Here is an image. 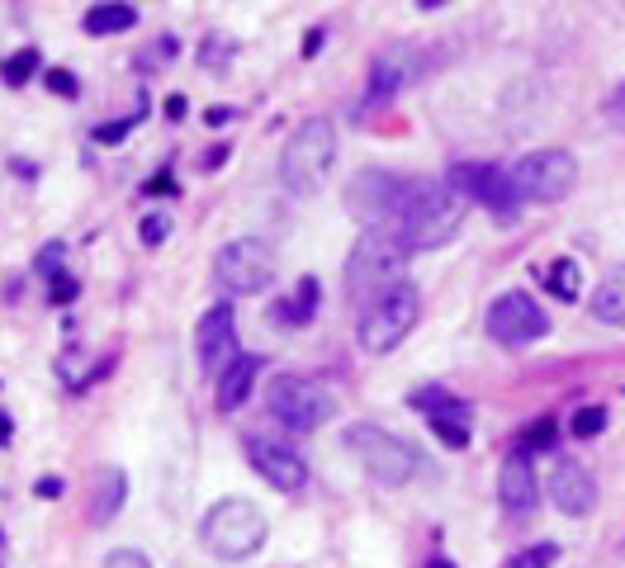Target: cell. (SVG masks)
Segmentation results:
<instances>
[{"label":"cell","instance_id":"obj_14","mask_svg":"<svg viewBox=\"0 0 625 568\" xmlns=\"http://www.w3.org/2000/svg\"><path fill=\"white\" fill-rule=\"evenodd\" d=\"M195 351L199 365L209 374H218L228 360L237 355V322H233V303H214L195 327Z\"/></svg>","mask_w":625,"mask_h":568},{"label":"cell","instance_id":"obj_30","mask_svg":"<svg viewBox=\"0 0 625 568\" xmlns=\"http://www.w3.org/2000/svg\"><path fill=\"white\" fill-rule=\"evenodd\" d=\"M43 86L53 90V95H62V100H76V90H81V81H76V71L53 67V71H43Z\"/></svg>","mask_w":625,"mask_h":568},{"label":"cell","instance_id":"obj_44","mask_svg":"<svg viewBox=\"0 0 625 568\" xmlns=\"http://www.w3.org/2000/svg\"><path fill=\"white\" fill-rule=\"evenodd\" d=\"M417 5H422V10H436V5H446V0H417Z\"/></svg>","mask_w":625,"mask_h":568},{"label":"cell","instance_id":"obj_3","mask_svg":"<svg viewBox=\"0 0 625 568\" xmlns=\"http://www.w3.org/2000/svg\"><path fill=\"white\" fill-rule=\"evenodd\" d=\"M332 161H337V128H332V119L313 114V119H304L285 138L280 180L294 195H318L322 185H327V176H332Z\"/></svg>","mask_w":625,"mask_h":568},{"label":"cell","instance_id":"obj_28","mask_svg":"<svg viewBox=\"0 0 625 568\" xmlns=\"http://www.w3.org/2000/svg\"><path fill=\"white\" fill-rule=\"evenodd\" d=\"M559 564V545H550V540H540V545H531V550L512 554L502 568H554Z\"/></svg>","mask_w":625,"mask_h":568},{"label":"cell","instance_id":"obj_42","mask_svg":"<svg viewBox=\"0 0 625 568\" xmlns=\"http://www.w3.org/2000/svg\"><path fill=\"white\" fill-rule=\"evenodd\" d=\"M10 436H15V422H10V417L0 412V445H10Z\"/></svg>","mask_w":625,"mask_h":568},{"label":"cell","instance_id":"obj_21","mask_svg":"<svg viewBox=\"0 0 625 568\" xmlns=\"http://www.w3.org/2000/svg\"><path fill=\"white\" fill-rule=\"evenodd\" d=\"M133 19H138V10L124 5V0H114V5H95L81 29H86L90 38H105V34H124V29H133Z\"/></svg>","mask_w":625,"mask_h":568},{"label":"cell","instance_id":"obj_11","mask_svg":"<svg viewBox=\"0 0 625 568\" xmlns=\"http://www.w3.org/2000/svg\"><path fill=\"white\" fill-rule=\"evenodd\" d=\"M446 185L460 199H474V204L502 213V218H512V213L521 209V195H517V185H512V171H502V166L460 161V166H450L446 171Z\"/></svg>","mask_w":625,"mask_h":568},{"label":"cell","instance_id":"obj_6","mask_svg":"<svg viewBox=\"0 0 625 568\" xmlns=\"http://www.w3.org/2000/svg\"><path fill=\"white\" fill-rule=\"evenodd\" d=\"M266 412L275 422L285 426V431H318L327 417H332V393L322 389L313 374H275L266 384Z\"/></svg>","mask_w":625,"mask_h":568},{"label":"cell","instance_id":"obj_23","mask_svg":"<svg viewBox=\"0 0 625 568\" xmlns=\"http://www.w3.org/2000/svg\"><path fill=\"white\" fill-rule=\"evenodd\" d=\"M545 284H550V294L559 303H578V294H583V270H578L573 256H559V261H550V270H545Z\"/></svg>","mask_w":625,"mask_h":568},{"label":"cell","instance_id":"obj_40","mask_svg":"<svg viewBox=\"0 0 625 568\" xmlns=\"http://www.w3.org/2000/svg\"><path fill=\"white\" fill-rule=\"evenodd\" d=\"M228 119H233V109H209V114H204V124H209V128H218V124H228Z\"/></svg>","mask_w":625,"mask_h":568},{"label":"cell","instance_id":"obj_26","mask_svg":"<svg viewBox=\"0 0 625 568\" xmlns=\"http://www.w3.org/2000/svg\"><path fill=\"white\" fill-rule=\"evenodd\" d=\"M228 62H233V38L228 34L204 38V48H199V67L204 71H228Z\"/></svg>","mask_w":625,"mask_h":568},{"label":"cell","instance_id":"obj_41","mask_svg":"<svg viewBox=\"0 0 625 568\" xmlns=\"http://www.w3.org/2000/svg\"><path fill=\"white\" fill-rule=\"evenodd\" d=\"M62 493V479H38V497H57Z\"/></svg>","mask_w":625,"mask_h":568},{"label":"cell","instance_id":"obj_15","mask_svg":"<svg viewBox=\"0 0 625 568\" xmlns=\"http://www.w3.org/2000/svg\"><path fill=\"white\" fill-rule=\"evenodd\" d=\"M550 502L564 516H588L597 507V479L588 474V464L559 455L550 469Z\"/></svg>","mask_w":625,"mask_h":568},{"label":"cell","instance_id":"obj_27","mask_svg":"<svg viewBox=\"0 0 625 568\" xmlns=\"http://www.w3.org/2000/svg\"><path fill=\"white\" fill-rule=\"evenodd\" d=\"M431 422V436L441 445H450V450H465L469 445V422L465 417H427Z\"/></svg>","mask_w":625,"mask_h":568},{"label":"cell","instance_id":"obj_39","mask_svg":"<svg viewBox=\"0 0 625 568\" xmlns=\"http://www.w3.org/2000/svg\"><path fill=\"white\" fill-rule=\"evenodd\" d=\"M185 114H190L185 95H171V100H166V119H185Z\"/></svg>","mask_w":625,"mask_h":568},{"label":"cell","instance_id":"obj_25","mask_svg":"<svg viewBox=\"0 0 625 568\" xmlns=\"http://www.w3.org/2000/svg\"><path fill=\"white\" fill-rule=\"evenodd\" d=\"M34 71H38V53L34 48H19V53H10L5 62H0V81H5L10 90H19V86L34 81Z\"/></svg>","mask_w":625,"mask_h":568},{"label":"cell","instance_id":"obj_33","mask_svg":"<svg viewBox=\"0 0 625 568\" xmlns=\"http://www.w3.org/2000/svg\"><path fill=\"white\" fill-rule=\"evenodd\" d=\"M166 232H171V218H166V213H147L143 218V247H157Z\"/></svg>","mask_w":625,"mask_h":568},{"label":"cell","instance_id":"obj_12","mask_svg":"<svg viewBox=\"0 0 625 568\" xmlns=\"http://www.w3.org/2000/svg\"><path fill=\"white\" fill-rule=\"evenodd\" d=\"M247 460L256 464V474L275 488V493H299L308 483V464L304 455L294 450L289 441H280V436H266V431H251L247 441Z\"/></svg>","mask_w":625,"mask_h":568},{"label":"cell","instance_id":"obj_9","mask_svg":"<svg viewBox=\"0 0 625 568\" xmlns=\"http://www.w3.org/2000/svg\"><path fill=\"white\" fill-rule=\"evenodd\" d=\"M218 284L233 294V299H247V294H261L275 280V251L261 237H237L228 247L218 251Z\"/></svg>","mask_w":625,"mask_h":568},{"label":"cell","instance_id":"obj_19","mask_svg":"<svg viewBox=\"0 0 625 568\" xmlns=\"http://www.w3.org/2000/svg\"><path fill=\"white\" fill-rule=\"evenodd\" d=\"M592 318L607 322V327H625V266L611 270L607 280L597 284V294H592Z\"/></svg>","mask_w":625,"mask_h":568},{"label":"cell","instance_id":"obj_18","mask_svg":"<svg viewBox=\"0 0 625 568\" xmlns=\"http://www.w3.org/2000/svg\"><path fill=\"white\" fill-rule=\"evenodd\" d=\"M256 374H261V355L237 351L223 370H218V412H237L256 389Z\"/></svg>","mask_w":625,"mask_h":568},{"label":"cell","instance_id":"obj_31","mask_svg":"<svg viewBox=\"0 0 625 568\" xmlns=\"http://www.w3.org/2000/svg\"><path fill=\"white\" fill-rule=\"evenodd\" d=\"M143 114H147V109H138L133 119H119V124H100V128H95V142H100V147H119V142L128 138V128L138 124Z\"/></svg>","mask_w":625,"mask_h":568},{"label":"cell","instance_id":"obj_10","mask_svg":"<svg viewBox=\"0 0 625 568\" xmlns=\"http://www.w3.org/2000/svg\"><path fill=\"white\" fill-rule=\"evenodd\" d=\"M483 327H488V337L498 341V346H512V351H521V346H531V341H540V337H550V318H545V308H540L526 289L498 294V299L488 303Z\"/></svg>","mask_w":625,"mask_h":568},{"label":"cell","instance_id":"obj_38","mask_svg":"<svg viewBox=\"0 0 625 568\" xmlns=\"http://www.w3.org/2000/svg\"><path fill=\"white\" fill-rule=\"evenodd\" d=\"M143 195H176V180H171V176L147 180V185H143Z\"/></svg>","mask_w":625,"mask_h":568},{"label":"cell","instance_id":"obj_36","mask_svg":"<svg viewBox=\"0 0 625 568\" xmlns=\"http://www.w3.org/2000/svg\"><path fill=\"white\" fill-rule=\"evenodd\" d=\"M607 119H611V124H621V128H625V81L607 95Z\"/></svg>","mask_w":625,"mask_h":568},{"label":"cell","instance_id":"obj_43","mask_svg":"<svg viewBox=\"0 0 625 568\" xmlns=\"http://www.w3.org/2000/svg\"><path fill=\"white\" fill-rule=\"evenodd\" d=\"M322 48V29H313V34H308V43H304V57H313Z\"/></svg>","mask_w":625,"mask_h":568},{"label":"cell","instance_id":"obj_45","mask_svg":"<svg viewBox=\"0 0 625 568\" xmlns=\"http://www.w3.org/2000/svg\"><path fill=\"white\" fill-rule=\"evenodd\" d=\"M431 568H455V564H446V559H431Z\"/></svg>","mask_w":625,"mask_h":568},{"label":"cell","instance_id":"obj_35","mask_svg":"<svg viewBox=\"0 0 625 568\" xmlns=\"http://www.w3.org/2000/svg\"><path fill=\"white\" fill-rule=\"evenodd\" d=\"M76 294H81V284H76L72 275H53V289H48V299H53V303H72Z\"/></svg>","mask_w":625,"mask_h":568},{"label":"cell","instance_id":"obj_1","mask_svg":"<svg viewBox=\"0 0 625 568\" xmlns=\"http://www.w3.org/2000/svg\"><path fill=\"white\" fill-rule=\"evenodd\" d=\"M460 218H465V199L455 195L446 180L403 176L398 195H393V209H389V228L412 251H431L460 228Z\"/></svg>","mask_w":625,"mask_h":568},{"label":"cell","instance_id":"obj_13","mask_svg":"<svg viewBox=\"0 0 625 568\" xmlns=\"http://www.w3.org/2000/svg\"><path fill=\"white\" fill-rule=\"evenodd\" d=\"M417 71H422V48H417V43H389V48L370 62L365 109H379V105H389L393 95H403V90L417 81Z\"/></svg>","mask_w":625,"mask_h":568},{"label":"cell","instance_id":"obj_32","mask_svg":"<svg viewBox=\"0 0 625 568\" xmlns=\"http://www.w3.org/2000/svg\"><path fill=\"white\" fill-rule=\"evenodd\" d=\"M62 256H67V247H62V242H48V247L38 251V261H34V270L38 275H62Z\"/></svg>","mask_w":625,"mask_h":568},{"label":"cell","instance_id":"obj_5","mask_svg":"<svg viewBox=\"0 0 625 568\" xmlns=\"http://www.w3.org/2000/svg\"><path fill=\"white\" fill-rule=\"evenodd\" d=\"M417 313H422V299H417L412 280H398L393 289H384L379 299H370L360 308V327H356L360 351H370V355L398 351L403 337L417 327Z\"/></svg>","mask_w":625,"mask_h":568},{"label":"cell","instance_id":"obj_29","mask_svg":"<svg viewBox=\"0 0 625 568\" xmlns=\"http://www.w3.org/2000/svg\"><path fill=\"white\" fill-rule=\"evenodd\" d=\"M602 426H607V408H597V403H588V408L573 412L569 431L578 436V441H592V436H602Z\"/></svg>","mask_w":625,"mask_h":568},{"label":"cell","instance_id":"obj_20","mask_svg":"<svg viewBox=\"0 0 625 568\" xmlns=\"http://www.w3.org/2000/svg\"><path fill=\"white\" fill-rule=\"evenodd\" d=\"M313 313H318V280H313V275L299 280V294H294V299H285V303H275V308H270L275 327H308Z\"/></svg>","mask_w":625,"mask_h":568},{"label":"cell","instance_id":"obj_4","mask_svg":"<svg viewBox=\"0 0 625 568\" xmlns=\"http://www.w3.org/2000/svg\"><path fill=\"white\" fill-rule=\"evenodd\" d=\"M199 540H204L209 554L228 559V564H242V559H251L266 545V516L247 497H218L214 507L204 512Z\"/></svg>","mask_w":625,"mask_h":568},{"label":"cell","instance_id":"obj_37","mask_svg":"<svg viewBox=\"0 0 625 568\" xmlns=\"http://www.w3.org/2000/svg\"><path fill=\"white\" fill-rule=\"evenodd\" d=\"M526 436H531V441H526V445H531V450H545V445L554 441V426H550V422H536V426H531V431H526Z\"/></svg>","mask_w":625,"mask_h":568},{"label":"cell","instance_id":"obj_17","mask_svg":"<svg viewBox=\"0 0 625 568\" xmlns=\"http://www.w3.org/2000/svg\"><path fill=\"white\" fill-rule=\"evenodd\" d=\"M403 176H389V171H360L346 190V204L356 218L365 223H389V209H393V195H398Z\"/></svg>","mask_w":625,"mask_h":568},{"label":"cell","instance_id":"obj_2","mask_svg":"<svg viewBox=\"0 0 625 568\" xmlns=\"http://www.w3.org/2000/svg\"><path fill=\"white\" fill-rule=\"evenodd\" d=\"M408 256L412 247L389 223H370V228L360 232V242L351 247V256H346V289H351V299L365 308L384 289L408 280Z\"/></svg>","mask_w":625,"mask_h":568},{"label":"cell","instance_id":"obj_34","mask_svg":"<svg viewBox=\"0 0 625 568\" xmlns=\"http://www.w3.org/2000/svg\"><path fill=\"white\" fill-rule=\"evenodd\" d=\"M105 568H152V559L143 550H109Z\"/></svg>","mask_w":625,"mask_h":568},{"label":"cell","instance_id":"obj_8","mask_svg":"<svg viewBox=\"0 0 625 568\" xmlns=\"http://www.w3.org/2000/svg\"><path fill=\"white\" fill-rule=\"evenodd\" d=\"M512 185H517L521 204H559L564 195H573L578 185V161L564 147H540L512 166Z\"/></svg>","mask_w":625,"mask_h":568},{"label":"cell","instance_id":"obj_24","mask_svg":"<svg viewBox=\"0 0 625 568\" xmlns=\"http://www.w3.org/2000/svg\"><path fill=\"white\" fill-rule=\"evenodd\" d=\"M124 493H128V479L124 469H105V479H100V493H95V521L105 526V521H114L119 516V507H124Z\"/></svg>","mask_w":625,"mask_h":568},{"label":"cell","instance_id":"obj_22","mask_svg":"<svg viewBox=\"0 0 625 568\" xmlns=\"http://www.w3.org/2000/svg\"><path fill=\"white\" fill-rule=\"evenodd\" d=\"M408 408H417L422 417H465L469 422V403L465 398H455V393H446V389H417L408 398Z\"/></svg>","mask_w":625,"mask_h":568},{"label":"cell","instance_id":"obj_7","mask_svg":"<svg viewBox=\"0 0 625 568\" xmlns=\"http://www.w3.org/2000/svg\"><path fill=\"white\" fill-rule=\"evenodd\" d=\"M346 450L379 488H403L412 479V469H417V455L408 445L398 436H389L384 426H370V422H356L346 431Z\"/></svg>","mask_w":625,"mask_h":568},{"label":"cell","instance_id":"obj_16","mask_svg":"<svg viewBox=\"0 0 625 568\" xmlns=\"http://www.w3.org/2000/svg\"><path fill=\"white\" fill-rule=\"evenodd\" d=\"M498 497H502V507L507 512H536V502H540V474H536V464H531V455L526 450H512L507 460H502L498 469Z\"/></svg>","mask_w":625,"mask_h":568}]
</instances>
